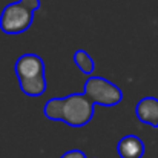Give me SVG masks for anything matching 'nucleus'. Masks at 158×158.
I'll use <instances>...</instances> for the list:
<instances>
[{"mask_svg":"<svg viewBox=\"0 0 158 158\" xmlns=\"http://www.w3.org/2000/svg\"><path fill=\"white\" fill-rule=\"evenodd\" d=\"M14 71L20 89L28 97H40L46 92L48 83L45 75V61L37 54H23L17 58Z\"/></svg>","mask_w":158,"mask_h":158,"instance_id":"f257e3e1","label":"nucleus"},{"mask_svg":"<svg viewBox=\"0 0 158 158\" xmlns=\"http://www.w3.org/2000/svg\"><path fill=\"white\" fill-rule=\"evenodd\" d=\"M72 60L75 63V66L85 74V75H92L94 69H95V61L94 58L83 49H78L75 51L72 55Z\"/></svg>","mask_w":158,"mask_h":158,"instance_id":"0eeeda50","label":"nucleus"},{"mask_svg":"<svg viewBox=\"0 0 158 158\" xmlns=\"http://www.w3.org/2000/svg\"><path fill=\"white\" fill-rule=\"evenodd\" d=\"M34 22V12L20 2L9 3L0 14V29L5 34L15 35L28 31Z\"/></svg>","mask_w":158,"mask_h":158,"instance_id":"20e7f679","label":"nucleus"},{"mask_svg":"<svg viewBox=\"0 0 158 158\" xmlns=\"http://www.w3.org/2000/svg\"><path fill=\"white\" fill-rule=\"evenodd\" d=\"M94 103L81 94L63 97V123L71 127H83L94 117Z\"/></svg>","mask_w":158,"mask_h":158,"instance_id":"f03ea898","label":"nucleus"},{"mask_svg":"<svg viewBox=\"0 0 158 158\" xmlns=\"http://www.w3.org/2000/svg\"><path fill=\"white\" fill-rule=\"evenodd\" d=\"M43 114L48 120L63 123V97L49 98L43 107Z\"/></svg>","mask_w":158,"mask_h":158,"instance_id":"6e6552de","label":"nucleus"},{"mask_svg":"<svg viewBox=\"0 0 158 158\" xmlns=\"http://www.w3.org/2000/svg\"><path fill=\"white\" fill-rule=\"evenodd\" d=\"M23 6H26L28 9H31L32 12H35L40 8V0H19Z\"/></svg>","mask_w":158,"mask_h":158,"instance_id":"1a4fd4ad","label":"nucleus"},{"mask_svg":"<svg viewBox=\"0 0 158 158\" xmlns=\"http://www.w3.org/2000/svg\"><path fill=\"white\" fill-rule=\"evenodd\" d=\"M144 143L137 135H126L117 144V152L120 158H143Z\"/></svg>","mask_w":158,"mask_h":158,"instance_id":"423d86ee","label":"nucleus"},{"mask_svg":"<svg viewBox=\"0 0 158 158\" xmlns=\"http://www.w3.org/2000/svg\"><path fill=\"white\" fill-rule=\"evenodd\" d=\"M135 115L141 123L158 127V98L151 95L141 98L135 106Z\"/></svg>","mask_w":158,"mask_h":158,"instance_id":"39448f33","label":"nucleus"},{"mask_svg":"<svg viewBox=\"0 0 158 158\" xmlns=\"http://www.w3.org/2000/svg\"><path fill=\"white\" fill-rule=\"evenodd\" d=\"M60 158H88L85 155V152L83 151H78V149H72V151H68V152H64L63 155Z\"/></svg>","mask_w":158,"mask_h":158,"instance_id":"9d476101","label":"nucleus"},{"mask_svg":"<svg viewBox=\"0 0 158 158\" xmlns=\"http://www.w3.org/2000/svg\"><path fill=\"white\" fill-rule=\"evenodd\" d=\"M83 94L94 105L106 106V107L117 106L123 100L121 89L115 83L106 80L103 77H89L85 81Z\"/></svg>","mask_w":158,"mask_h":158,"instance_id":"7ed1b4c3","label":"nucleus"}]
</instances>
